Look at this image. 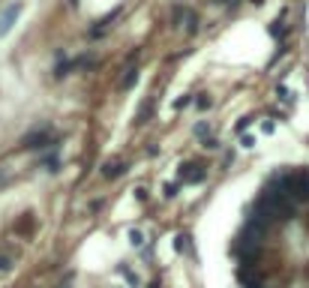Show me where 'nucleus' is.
<instances>
[{
    "label": "nucleus",
    "instance_id": "1",
    "mask_svg": "<svg viewBox=\"0 0 309 288\" xmlns=\"http://www.w3.org/2000/svg\"><path fill=\"white\" fill-rule=\"evenodd\" d=\"M51 138H54V132L51 129H36V132H30V135H24V147H45V144H51Z\"/></svg>",
    "mask_w": 309,
    "mask_h": 288
},
{
    "label": "nucleus",
    "instance_id": "2",
    "mask_svg": "<svg viewBox=\"0 0 309 288\" xmlns=\"http://www.w3.org/2000/svg\"><path fill=\"white\" fill-rule=\"evenodd\" d=\"M18 15H21V3H9V6H6V12L0 15V36L12 30V24H15V18H18Z\"/></svg>",
    "mask_w": 309,
    "mask_h": 288
},
{
    "label": "nucleus",
    "instance_id": "3",
    "mask_svg": "<svg viewBox=\"0 0 309 288\" xmlns=\"http://www.w3.org/2000/svg\"><path fill=\"white\" fill-rule=\"evenodd\" d=\"M120 174V165L114 162V165H108V171H105V177H117Z\"/></svg>",
    "mask_w": 309,
    "mask_h": 288
},
{
    "label": "nucleus",
    "instance_id": "4",
    "mask_svg": "<svg viewBox=\"0 0 309 288\" xmlns=\"http://www.w3.org/2000/svg\"><path fill=\"white\" fill-rule=\"evenodd\" d=\"M150 288H156V285H150Z\"/></svg>",
    "mask_w": 309,
    "mask_h": 288
}]
</instances>
